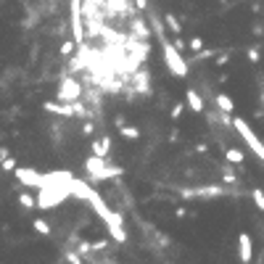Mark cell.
Listing matches in <instances>:
<instances>
[{"instance_id":"3957f363","label":"cell","mask_w":264,"mask_h":264,"mask_svg":"<svg viewBox=\"0 0 264 264\" xmlns=\"http://www.w3.org/2000/svg\"><path fill=\"white\" fill-rule=\"evenodd\" d=\"M232 127H235V132L243 137V143L251 148V153L259 159V161H264V143L259 140V135L251 130V124H248L246 119H241V116H235L232 119Z\"/></svg>"},{"instance_id":"9c48e42d","label":"cell","mask_w":264,"mask_h":264,"mask_svg":"<svg viewBox=\"0 0 264 264\" xmlns=\"http://www.w3.org/2000/svg\"><path fill=\"white\" fill-rule=\"evenodd\" d=\"M225 188H217V185H209V188H196V190H182L185 198H220L225 196Z\"/></svg>"},{"instance_id":"4fadbf2b","label":"cell","mask_w":264,"mask_h":264,"mask_svg":"<svg viewBox=\"0 0 264 264\" xmlns=\"http://www.w3.org/2000/svg\"><path fill=\"white\" fill-rule=\"evenodd\" d=\"M217 108H220V111H225V114H230L232 108H235V103H232V98H230V95L220 92V95H217Z\"/></svg>"},{"instance_id":"30bf717a","label":"cell","mask_w":264,"mask_h":264,"mask_svg":"<svg viewBox=\"0 0 264 264\" xmlns=\"http://www.w3.org/2000/svg\"><path fill=\"white\" fill-rule=\"evenodd\" d=\"M92 193H95V190H92L85 180H80V177H74V180H71V196H74V198H80V201H90V198H92Z\"/></svg>"},{"instance_id":"83f0119b","label":"cell","mask_w":264,"mask_h":264,"mask_svg":"<svg viewBox=\"0 0 264 264\" xmlns=\"http://www.w3.org/2000/svg\"><path fill=\"white\" fill-rule=\"evenodd\" d=\"M71 48H74V42H64V45H61V53L69 56V53H71Z\"/></svg>"},{"instance_id":"d6986e66","label":"cell","mask_w":264,"mask_h":264,"mask_svg":"<svg viewBox=\"0 0 264 264\" xmlns=\"http://www.w3.org/2000/svg\"><path fill=\"white\" fill-rule=\"evenodd\" d=\"M251 198H254L256 209H259V211H264V190H261V188H254V190H251Z\"/></svg>"},{"instance_id":"4dcf8cb0","label":"cell","mask_w":264,"mask_h":264,"mask_svg":"<svg viewBox=\"0 0 264 264\" xmlns=\"http://www.w3.org/2000/svg\"><path fill=\"white\" fill-rule=\"evenodd\" d=\"M261 101H264V92H261Z\"/></svg>"},{"instance_id":"2e32d148","label":"cell","mask_w":264,"mask_h":264,"mask_svg":"<svg viewBox=\"0 0 264 264\" xmlns=\"http://www.w3.org/2000/svg\"><path fill=\"white\" fill-rule=\"evenodd\" d=\"M19 204H21L27 211H32V209H37V198L29 196V193H19Z\"/></svg>"},{"instance_id":"8992f818","label":"cell","mask_w":264,"mask_h":264,"mask_svg":"<svg viewBox=\"0 0 264 264\" xmlns=\"http://www.w3.org/2000/svg\"><path fill=\"white\" fill-rule=\"evenodd\" d=\"M80 95H82V85L77 80H64L58 85V92H56V98L61 103H74V101H80Z\"/></svg>"},{"instance_id":"e0dca14e","label":"cell","mask_w":264,"mask_h":264,"mask_svg":"<svg viewBox=\"0 0 264 264\" xmlns=\"http://www.w3.org/2000/svg\"><path fill=\"white\" fill-rule=\"evenodd\" d=\"M32 227L40 232V235H45V238H48V235H53V230H51V225L48 222H45V220H35L32 222Z\"/></svg>"},{"instance_id":"d4e9b609","label":"cell","mask_w":264,"mask_h":264,"mask_svg":"<svg viewBox=\"0 0 264 264\" xmlns=\"http://www.w3.org/2000/svg\"><path fill=\"white\" fill-rule=\"evenodd\" d=\"M108 248V241H95L92 243V251H106Z\"/></svg>"},{"instance_id":"9a60e30c","label":"cell","mask_w":264,"mask_h":264,"mask_svg":"<svg viewBox=\"0 0 264 264\" xmlns=\"http://www.w3.org/2000/svg\"><path fill=\"white\" fill-rule=\"evenodd\" d=\"M119 135L127 137V140H137V137H140V130H137V127H130V124H119Z\"/></svg>"},{"instance_id":"f546056e","label":"cell","mask_w":264,"mask_h":264,"mask_svg":"<svg viewBox=\"0 0 264 264\" xmlns=\"http://www.w3.org/2000/svg\"><path fill=\"white\" fill-rule=\"evenodd\" d=\"M185 214H188V209H185V206H177V209H175V217H177V220H182Z\"/></svg>"},{"instance_id":"7402d4cb","label":"cell","mask_w":264,"mask_h":264,"mask_svg":"<svg viewBox=\"0 0 264 264\" xmlns=\"http://www.w3.org/2000/svg\"><path fill=\"white\" fill-rule=\"evenodd\" d=\"M3 172H16V161H13V159H3Z\"/></svg>"},{"instance_id":"277c9868","label":"cell","mask_w":264,"mask_h":264,"mask_svg":"<svg viewBox=\"0 0 264 264\" xmlns=\"http://www.w3.org/2000/svg\"><path fill=\"white\" fill-rule=\"evenodd\" d=\"M85 0H69V13H71V29H74V42L82 45L85 42Z\"/></svg>"},{"instance_id":"5bb4252c","label":"cell","mask_w":264,"mask_h":264,"mask_svg":"<svg viewBox=\"0 0 264 264\" xmlns=\"http://www.w3.org/2000/svg\"><path fill=\"white\" fill-rule=\"evenodd\" d=\"M243 151H238V148H225V161L227 164H243Z\"/></svg>"},{"instance_id":"f1b7e54d","label":"cell","mask_w":264,"mask_h":264,"mask_svg":"<svg viewBox=\"0 0 264 264\" xmlns=\"http://www.w3.org/2000/svg\"><path fill=\"white\" fill-rule=\"evenodd\" d=\"M132 3L137 6V11H146L148 8V0H132Z\"/></svg>"},{"instance_id":"5b68a950","label":"cell","mask_w":264,"mask_h":264,"mask_svg":"<svg viewBox=\"0 0 264 264\" xmlns=\"http://www.w3.org/2000/svg\"><path fill=\"white\" fill-rule=\"evenodd\" d=\"M103 225H106L108 238H111V241H116V243H124V241H127V230H124V225H122V214H116L114 209H111V214L103 220Z\"/></svg>"},{"instance_id":"44dd1931","label":"cell","mask_w":264,"mask_h":264,"mask_svg":"<svg viewBox=\"0 0 264 264\" xmlns=\"http://www.w3.org/2000/svg\"><path fill=\"white\" fill-rule=\"evenodd\" d=\"M66 261H69V264H85V261H82V254L77 251V248H74V251H69V254H66Z\"/></svg>"},{"instance_id":"7a4b0ae2","label":"cell","mask_w":264,"mask_h":264,"mask_svg":"<svg viewBox=\"0 0 264 264\" xmlns=\"http://www.w3.org/2000/svg\"><path fill=\"white\" fill-rule=\"evenodd\" d=\"M161 56H164L166 69L172 71L175 77H180V80H185V77H188V61L182 58V51H177L175 42L161 40Z\"/></svg>"},{"instance_id":"7c38bea8","label":"cell","mask_w":264,"mask_h":264,"mask_svg":"<svg viewBox=\"0 0 264 264\" xmlns=\"http://www.w3.org/2000/svg\"><path fill=\"white\" fill-rule=\"evenodd\" d=\"M92 153L95 156H101V159H108V151H111V140L108 137H98V140H92Z\"/></svg>"},{"instance_id":"ffe728a7","label":"cell","mask_w":264,"mask_h":264,"mask_svg":"<svg viewBox=\"0 0 264 264\" xmlns=\"http://www.w3.org/2000/svg\"><path fill=\"white\" fill-rule=\"evenodd\" d=\"M222 177H225V182H230V185H235V182H238L235 172H232V164H227V166L222 169Z\"/></svg>"},{"instance_id":"6da1fadb","label":"cell","mask_w":264,"mask_h":264,"mask_svg":"<svg viewBox=\"0 0 264 264\" xmlns=\"http://www.w3.org/2000/svg\"><path fill=\"white\" fill-rule=\"evenodd\" d=\"M85 172H87V177L90 180H95V182H106V180H114V177H119L122 175V166H116V164H108L106 159H101V156H92L85 161Z\"/></svg>"},{"instance_id":"8fae6325","label":"cell","mask_w":264,"mask_h":264,"mask_svg":"<svg viewBox=\"0 0 264 264\" xmlns=\"http://www.w3.org/2000/svg\"><path fill=\"white\" fill-rule=\"evenodd\" d=\"M185 103H188V108H190V111H196V114H204V108H206L204 98H201L193 87L185 90Z\"/></svg>"},{"instance_id":"603a6c76","label":"cell","mask_w":264,"mask_h":264,"mask_svg":"<svg viewBox=\"0 0 264 264\" xmlns=\"http://www.w3.org/2000/svg\"><path fill=\"white\" fill-rule=\"evenodd\" d=\"M185 106H188V103H177V106L172 108V119H180V116H182V111H185Z\"/></svg>"},{"instance_id":"4316f807","label":"cell","mask_w":264,"mask_h":264,"mask_svg":"<svg viewBox=\"0 0 264 264\" xmlns=\"http://www.w3.org/2000/svg\"><path fill=\"white\" fill-rule=\"evenodd\" d=\"M248 61H251V64H256V61H259V51H256V48L248 51Z\"/></svg>"},{"instance_id":"ba28073f","label":"cell","mask_w":264,"mask_h":264,"mask_svg":"<svg viewBox=\"0 0 264 264\" xmlns=\"http://www.w3.org/2000/svg\"><path fill=\"white\" fill-rule=\"evenodd\" d=\"M238 259L243 264H251V259H254V241L248 232H241L238 235Z\"/></svg>"},{"instance_id":"52a82bcc","label":"cell","mask_w":264,"mask_h":264,"mask_svg":"<svg viewBox=\"0 0 264 264\" xmlns=\"http://www.w3.org/2000/svg\"><path fill=\"white\" fill-rule=\"evenodd\" d=\"M13 175H16V180L21 182V185H27V188H42V185L45 182H48V180H45V175H40V172H35V169H16V172H13Z\"/></svg>"},{"instance_id":"ac0fdd59","label":"cell","mask_w":264,"mask_h":264,"mask_svg":"<svg viewBox=\"0 0 264 264\" xmlns=\"http://www.w3.org/2000/svg\"><path fill=\"white\" fill-rule=\"evenodd\" d=\"M164 21H166V27L172 29L175 35H180V32H182V24H180V21H177V19L172 16V13H166V16H164Z\"/></svg>"},{"instance_id":"484cf974","label":"cell","mask_w":264,"mask_h":264,"mask_svg":"<svg viewBox=\"0 0 264 264\" xmlns=\"http://www.w3.org/2000/svg\"><path fill=\"white\" fill-rule=\"evenodd\" d=\"M175 45H177V51H185V48H190V42H185V40H180V35H177Z\"/></svg>"},{"instance_id":"cb8c5ba5","label":"cell","mask_w":264,"mask_h":264,"mask_svg":"<svg viewBox=\"0 0 264 264\" xmlns=\"http://www.w3.org/2000/svg\"><path fill=\"white\" fill-rule=\"evenodd\" d=\"M188 42H190V51H201V48H204V40H201V37H193Z\"/></svg>"}]
</instances>
